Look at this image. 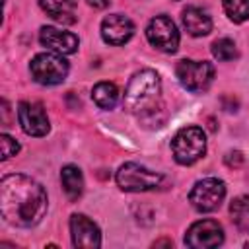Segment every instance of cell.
<instances>
[{
  "mask_svg": "<svg viewBox=\"0 0 249 249\" xmlns=\"http://www.w3.org/2000/svg\"><path fill=\"white\" fill-rule=\"evenodd\" d=\"M70 233H72V243L76 247L93 249V247L101 245L99 228L84 214H72V218H70Z\"/></svg>",
  "mask_w": 249,
  "mask_h": 249,
  "instance_id": "obj_11",
  "label": "cell"
},
{
  "mask_svg": "<svg viewBox=\"0 0 249 249\" xmlns=\"http://www.w3.org/2000/svg\"><path fill=\"white\" fill-rule=\"evenodd\" d=\"M60 181L64 187V193L70 200H78L82 191H84V175L80 167L76 165H64L60 171Z\"/></svg>",
  "mask_w": 249,
  "mask_h": 249,
  "instance_id": "obj_16",
  "label": "cell"
},
{
  "mask_svg": "<svg viewBox=\"0 0 249 249\" xmlns=\"http://www.w3.org/2000/svg\"><path fill=\"white\" fill-rule=\"evenodd\" d=\"M224 230L214 220H198L195 222L185 235V243L193 249H212L222 245Z\"/></svg>",
  "mask_w": 249,
  "mask_h": 249,
  "instance_id": "obj_9",
  "label": "cell"
},
{
  "mask_svg": "<svg viewBox=\"0 0 249 249\" xmlns=\"http://www.w3.org/2000/svg\"><path fill=\"white\" fill-rule=\"evenodd\" d=\"M39 6L58 23L70 25L76 21V0H39Z\"/></svg>",
  "mask_w": 249,
  "mask_h": 249,
  "instance_id": "obj_15",
  "label": "cell"
},
{
  "mask_svg": "<svg viewBox=\"0 0 249 249\" xmlns=\"http://www.w3.org/2000/svg\"><path fill=\"white\" fill-rule=\"evenodd\" d=\"M212 54L218 58V60H233L237 58V49H235V43L228 37H222V39H216L212 43Z\"/></svg>",
  "mask_w": 249,
  "mask_h": 249,
  "instance_id": "obj_20",
  "label": "cell"
},
{
  "mask_svg": "<svg viewBox=\"0 0 249 249\" xmlns=\"http://www.w3.org/2000/svg\"><path fill=\"white\" fill-rule=\"evenodd\" d=\"M183 25L185 29L193 35V37H202V35H208L210 29H212V19L210 16L202 10V8H196V6H187L183 10Z\"/></svg>",
  "mask_w": 249,
  "mask_h": 249,
  "instance_id": "obj_14",
  "label": "cell"
},
{
  "mask_svg": "<svg viewBox=\"0 0 249 249\" xmlns=\"http://www.w3.org/2000/svg\"><path fill=\"white\" fill-rule=\"evenodd\" d=\"M146 37L152 47L163 53H175L179 47V31L171 18L167 16H156L150 19L146 27Z\"/></svg>",
  "mask_w": 249,
  "mask_h": 249,
  "instance_id": "obj_8",
  "label": "cell"
},
{
  "mask_svg": "<svg viewBox=\"0 0 249 249\" xmlns=\"http://www.w3.org/2000/svg\"><path fill=\"white\" fill-rule=\"evenodd\" d=\"M230 214L239 231H249V196H235L230 204Z\"/></svg>",
  "mask_w": 249,
  "mask_h": 249,
  "instance_id": "obj_18",
  "label": "cell"
},
{
  "mask_svg": "<svg viewBox=\"0 0 249 249\" xmlns=\"http://www.w3.org/2000/svg\"><path fill=\"white\" fill-rule=\"evenodd\" d=\"M18 121L25 134L29 136H45L51 130L49 117L45 113V107L37 101H21L18 107Z\"/></svg>",
  "mask_w": 249,
  "mask_h": 249,
  "instance_id": "obj_10",
  "label": "cell"
},
{
  "mask_svg": "<svg viewBox=\"0 0 249 249\" xmlns=\"http://www.w3.org/2000/svg\"><path fill=\"white\" fill-rule=\"evenodd\" d=\"M134 35V23L123 14H111L101 21V37L109 45H124Z\"/></svg>",
  "mask_w": 249,
  "mask_h": 249,
  "instance_id": "obj_12",
  "label": "cell"
},
{
  "mask_svg": "<svg viewBox=\"0 0 249 249\" xmlns=\"http://www.w3.org/2000/svg\"><path fill=\"white\" fill-rule=\"evenodd\" d=\"M163 181V177L156 171H150L138 163H123L117 171V185L123 191L128 193H142V191H152L156 187H160Z\"/></svg>",
  "mask_w": 249,
  "mask_h": 249,
  "instance_id": "obj_6",
  "label": "cell"
},
{
  "mask_svg": "<svg viewBox=\"0 0 249 249\" xmlns=\"http://www.w3.org/2000/svg\"><path fill=\"white\" fill-rule=\"evenodd\" d=\"M88 4H89L91 8H97V10H103V8H107V6L111 4V0H88Z\"/></svg>",
  "mask_w": 249,
  "mask_h": 249,
  "instance_id": "obj_23",
  "label": "cell"
},
{
  "mask_svg": "<svg viewBox=\"0 0 249 249\" xmlns=\"http://www.w3.org/2000/svg\"><path fill=\"white\" fill-rule=\"evenodd\" d=\"M0 150H2V160H8L19 152V144L8 134H0Z\"/></svg>",
  "mask_w": 249,
  "mask_h": 249,
  "instance_id": "obj_21",
  "label": "cell"
},
{
  "mask_svg": "<svg viewBox=\"0 0 249 249\" xmlns=\"http://www.w3.org/2000/svg\"><path fill=\"white\" fill-rule=\"evenodd\" d=\"M173 158L181 165H191L206 152V136L200 126H183L171 140Z\"/></svg>",
  "mask_w": 249,
  "mask_h": 249,
  "instance_id": "obj_3",
  "label": "cell"
},
{
  "mask_svg": "<svg viewBox=\"0 0 249 249\" xmlns=\"http://www.w3.org/2000/svg\"><path fill=\"white\" fill-rule=\"evenodd\" d=\"M0 212L16 228L37 226L47 214V193L27 175H6L0 181Z\"/></svg>",
  "mask_w": 249,
  "mask_h": 249,
  "instance_id": "obj_1",
  "label": "cell"
},
{
  "mask_svg": "<svg viewBox=\"0 0 249 249\" xmlns=\"http://www.w3.org/2000/svg\"><path fill=\"white\" fill-rule=\"evenodd\" d=\"M224 196H226L224 181L208 177V179L195 183V187L189 193V202L198 212H214L222 204Z\"/></svg>",
  "mask_w": 249,
  "mask_h": 249,
  "instance_id": "obj_7",
  "label": "cell"
},
{
  "mask_svg": "<svg viewBox=\"0 0 249 249\" xmlns=\"http://www.w3.org/2000/svg\"><path fill=\"white\" fill-rule=\"evenodd\" d=\"M91 97L101 109H113L119 101V88L113 82H99L91 89Z\"/></svg>",
  "mask_w": 249,
  "mask_h": 249,
  "instance_id": "obj_17",
  "label": "cell"
},
{
  "mask_svg": "<svg viewBox=\"0 0 249 249\" xmlns=\"http://www.w3.org/2000/svg\"><path fill=\"white\" fill-rule=\"evenodd\" d=\"M68 62L58 53H41L29 64L31 78L43 86H56L68 76Z\"/></svg>",
  "mask_w": 249,
  "mask_h": 249,
  "instance_id": "obj_4",
  "label": "cell"
},
{
  "mask_svg": "<svg viewBox=\"0 0 249 249\" xmlns=\"http://www.w3.org/2000/svg\"><path fill=\"white\" fill-rule=\"evenodd\" d=\"M175 74L181 86L193 93H202L210 88L214 80V66L206 60H189L183 58L177 62Z\"/></svg>",
  "mask_w": 249,
  "mask_h": 249,
  "instance_id": "obj_5",
  "label": "cell"
},
{
  "mask_svg": "<svg viewBox=\"0 0 249 249\" xmlns=\"http://www.w3.org/2000/svg\"><path fill=\"white\" fill-rule=\"evenodd\" d=\"M39 41L43 47L51 49L53 53H58V54H72L78 51V37L70 31H62V29H56V27H51V25H45L41 27L39 31Z\"/></svg>",
  "mask_w": 249,
  "mask_h": 249,
  "instance_id": "obj_13",
  "label": "cell"
},
{
  "mask_svg": "<svg viewBox=\"0 0 249 249\" xmlns=\"http://www.w3.org/2000/svg\"><path fill=\"white\" fill-rule=\"evenodd\" d=\"M247 247H249V243H247Z\"/></svg>",
  "mask_w": 249,
  "mask_h": 249,
  "instance_id": "obj_24",
  "label": "cell"
},
{
  "mask_svg": "<svg viewBox=\"0 0 249 249\" xmlns=\"http://www.w3.org/2000/svg\"><path fill=\"white\" fill-rule=\"evenodd\" d=\"M224 10L233 23L249 19V0H224Z\"/></svg>",
  "mask_w": 249,
  "mask_h": 249,
  "instance_id": "obj_19",
  "label": "cell"
},
{
  "mask_svg": "<svg viewBox=\"0 0 249 249\" xmlns=\"http://www.w3.org/2000/svg\"><path fill=\"white\" fill-rule=\"evenodd\" d=\"M123 105L128 113H132L140 119L154 117L161 109V82H160V76L150 68H144V70L136 72L130 78V82L124 89Z\"/></svg>",
  "mask_w": 249,
  "mask_h": 249,
  "instance_id": "obj_2",
  "label": "cell"
},
{
  "mask_svg": "<svg viewBox=\"0 0 249 249\" xmlns=\"http://www.w3.org/2000/svg\"><path fill=\"white\" fill-rule=\"evenodd\" d=\"M243 154L239 152V150H231V152H228L226 154V163L230 165V167H239L241 163H243Z\"/></svg>",
  "mask_w": 249,
  "mask_h": 249,
  "instance_id": "obj_22",
  "label": "cell"
}]
</instances>
